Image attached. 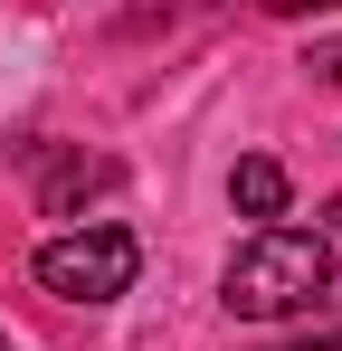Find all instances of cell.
<instances>
[{
  "label": "cell",
  "instance_id": "6da1fadb",
  "mask_svg": "<svg viewBox=\"0 0 342 351\" xmlns=\"http://www.w3.org/2000/svg\"><path fill=\"white\" fill-rule=\"evenodd\" d=\"M333 294V237L323 228H257L219 276V304L247 323H304Z\"/></svg>",
  "mask_w": 342,
  "mask_h": 351
},
{
  "label": "cell",
  "instance_id": "7a4b0ae2",
  "mask_svg": "<svg viewBox=\"0 0 342 351\" xmlns=\"http://www.w3.org/2000/svg\"><path fill=\"white\" fill-rule=\"evenodd\" d=\"M143 276V237L114 228V219H86V228H67L38 247V285L57 304H114V294Z\"/></svg>",
  "mask_w": 342,
  "mask_h": 351
},
{
  "label": "cell",
  "instance_id": "3957f363",
  "mask_svg": "<svg viewBox=\"0 0 342 351\" xmlns=\"http://www.w3.org/2000/svg\"><path fill=\"white\" fill-rule=\"evenodd\" d=\"M29 171H38V209L67 219V209H86L95 190H114V162H86V152H67V143H29Z\"/></svg>",
  "mask_w": 342,
  "mask_h": 351
},
{
  "label": "cell",
  "instance_id": "277c9868",
  "mask_svg": "<svg viewBox=\"0 0 342 351\" xmlns=\"http://www.w3.org/2000/svg\"><path fill=\"white\" fill-rule=\"evenodd\" d=\"M228 199H238V219H257V228H276V219H285V171L266 162V152H247V162L228 171Z\"/></svg>",
  "mask_w": 342,
  "mask_h": 351
},
{
  "label": "cell",
  "instance_id": "5b68a950",
  "mask_svg": "<svg viewBox=\"0 0 342 351\" xmlns=\"http://www.w3.org/2000/svg\"><path fill=\"white\" fill-rule=\"evenodd\" d=\"M304 66H314L323 86H342V38H333V48H314V58H304Z\"/></svg>",
  "mask_w": 342,
  "mask_h": 351
},
{
  "label": "cell",
  "instance_id": "8992f818",
  "mask_svg": "<svg viewBox=\"0 0 342 351\" xmlns=\"http://www.w3.org/2000/svg\"><path fill=\"white\" fill-rule=\"evenodd\" d=\"M276 19H304V10H333V0H266Z\"/></svg>",
  "mask_w": 342,
  "mask_h": 351
},
{
  "label": "cell",
  "instance_id": "52a82bcc",
  "mask_svg": "<svg viewBox=\"0 0 342 351\" xmlns=\"http://www.w3.org/2000/svg\"><path fill=\"white\" fill-rule=\"evenodd\" d=\"M323 219H333V228H342V199H333V209H323Z\"/></svg>",
  "mask_w": 342,
  "mask_h": 351
},
{
  "label": "cell",
  "instance_id": "ba28073f",
  "mask_svg": "<svg viewBox=\"0 0 342 351\" xmlns=\"http://www.w3.org/2000/svg\"><path fill=\"white\" fill-rule=\"evenodd\" d=\"M0 351H10V332H0Z\"/></svg>",
  "mask_w": 342,
  "mask_h": 351
}]
</instances>
